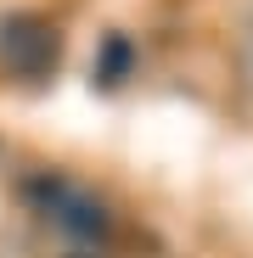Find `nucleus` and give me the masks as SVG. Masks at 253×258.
<instances>
[{"label":"nucleus","mask_w":253,"mask_h":258,"mask_svg":"<svg viewBox=\"0 0 253 258\" xmlns=\"http://www.w3.org/2000/svg\"><path fill=\"white\" fill-rule=\"evenodd\" d=\"M57 56H62V34L45 17H34V12L0 17V68H6L12 79H23V84L51 79Z\"/></svg>","instance_id":"1"},{"label":"nucleus","mask_w":253,"mask_h":258,"mask_svg":"<svg viewBox=\"0 0 253 258\" xmlns=\"http://www.w3.org/2000/svg\"><path fill=\"white\" fill-rule=\"evenodd\" d=\"M28 197L45 208V219H51V225H62V230L79 236V241L107 236V208H102L90 191H84V185H73V180H34Z\"/></svg>","instance_id":"2"},{"label":"nucleus","mask_w":253,"mask_h":258,"mask_svg":"<svg viewBox=\"0 0 253 258\" xmlns=\"http://www.w3.org/2000/svg\"><path fill=\"white\" fill-rule=\"evenodd\" d=\"M130 62H135V45H130L124 34H113L107 45H102V62H96V84H124Z\"/></svg>","instance_id":"3"}]
</instances>
